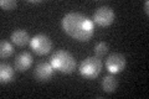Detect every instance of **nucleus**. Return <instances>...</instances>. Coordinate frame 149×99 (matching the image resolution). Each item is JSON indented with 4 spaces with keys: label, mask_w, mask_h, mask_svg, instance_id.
<instances>
[{
    "label": "nucleus",
    "mask_w": 149,
    "mask_h": 99,
    "mask_svg": "<svg viewBox=\"0 0 149 99\" xmlns=\"http://www.w3.org/2000/svg\"><path fill=\"white\" fill-rule=\"evenodd\" d=\"M50 63L52 64L55 69L60 71L61 73L70 74L76 68V60L66 50H57L51 56Z\"/></svg>",
    "instance_id": "f03ea898"
},
{
    "label": "nucleus",
    "mask_w": 149,
    "mask_h": 99,
    "mask_svg": "<svg viewBox=\"0 0 149 99\" xmlns=\"http://www.w3.org/2000/svg\"><path fill=\"white\" fill-rule=\"evenodd\" d=\"M55 68L52 67V64L49 62H41L36 66L34 77L36 81L39 82H49L51 78L54 77Z\"/></svg>",
    "instance_id": "0eeeda50"
},
{
    "label": "nucleus",
    "mask_w": 149,
    "mask_h": 99,
    "mask_svg": "<svg viewBox=\"0 0 149 99\" xmlns=\"http://www.w3.org/2000/svg\"><path fill=\"white\" fill-rule=\"evenodd\" d=\"M11 41H13V44H15L19 47H24L29 44L31 40H30L29 34H27L25 30L17 29L11 34Z\"/></svg>",
    "instance_id": "1a4fd4ad"
},
{
    "label": "nucleus",
    "mask_w": 149,
    "mask_h": 99,
    "mask_svg": "<svg viewBox=\"0 0 149 99\" xmlns=\"http://www.w3.org/2000/svg\"><path fill=\"white\" fill-rule=\"evenodd\" d=\"M62 29L72 39L86 42L95 34V24L88 16L80 12H70L62 19Z\"/></svg>",
    "instance_id": "f257e3e1"
},
{
    "label": "nucleus",
    "mask_w": 149,
    "mask_h": 99,
    "mask_svg": "<svg viewBox=\"0 0 149 99\" xmlns=\"http://www.w3.org/2000/svg\"><path fill=\"white\" fill-rule=\"evenodd\" d=\"M117 87H118V81L113 74H108V76H106L102 79V88H103L104 92L113 93L117 91Z\"/></svg>",
    "instance_id": "9b49d317"
},
{
    "label": "nucleus",
    "mask_w": 149,
    "mask_h": 99,
    "mask_svg": "<svg viewBox=\"0 0 149 99\" xmlns=\"http://www.w3.org/2000/svg\"><path fill=\"white\" fill-rule=\"evenodd\" d=\"M14 78H15V71H14V68L10 64H6V63L0 64V82L3 84L9 83Z\"/></svg>",
    "instance_id": "9d476101"
},
{
    "label": "nucleus",
    "mask_w": 149,
    "mask_h": 99,
    "mask_svg": "<svg viewBox=\"0 0 149 99\" xmlns=\"http://www.w3.org/2000/svg\"><path fill=\"white\" fill-rule=\"evenodd\" d=\"M14 55V47L9 41L3 40L0 44V56L1 58H9Z\"/></svg>",
    "instance_id": "f8f14e48"
},
{
    "label": "nucleus",
    "mask_w": 149,
    "mask_h": 99,
    "mask_svg": "<svg viewBox=\"0 0 149 99\" xmlns=\"http://www.w3.org/2000/svg\"><path fill=\"white\" fill-rule=\"evenodd\" d=\"M30 46L35 53L44 56V55H47L51 51V48H52V41H51V39L47 35L39 34L31 39Z\"/></svg>",
    "instance_id": "20e7f679"
},
{
    "label": "nucleus",
    "mask_w": 149,
    "mask_h": 99,
    "mask_svg": "<svg viewBox=\"0 0 149 99\" xmlns=\"http://www.w3.org/2000/svg\"><path fill=\"white\" fill-rule=\"evenodd\" d=\"M114 17H116V15H114L113 9L109 6H101L97 9L95 15H93V21L98 26L107 27L113 24Z\"/></svg>",
    "instance_id": "39448f33"
},
{
    "label": "nucleus",
    "mask_w": 149,
    "mask_h": 99,
    "mask_svg": "<svg viewBox=\"0 0 149 99\" xmlns=\"http://www.w3.org/2000/svg\"><path fill=\"white\" fill-rule=\"evenodd\" d=\"M16 5H17V3L15 0H1V1H0V6H1V9L5 11L13 10V9L16 8Z\"/></svg>",
    "instance_id": "4468645a"
},
{
    "label": "nucleus",
    "mask_w": 149,
    "mask_h": 99,
    "mask_svg": "<svg viewBox=\"0 0 149 99\" xmlns=\"http://www.w3.org/2000/svg\"><path fill=\"white\" fill-rule=\"evenodd\" d=\"M102 67H103V63H102L101 58L96 57V56H91V57H87L81 62L80 73L81 76L87 79H95L101 73Z\"/></svg>",
    "instance_id": "7ed1b4c3"
},
{
    "label": "nucleus",
    "mask_w": 149,
    "mask_h": 99,
    "mask_svg": "<svg viewBox=\"0 0 149 99\" xmlns=\"http://www.w3.org/2000/svg\"><path fill=\"white\" fill-rule=\"evenodd\" d=\"M34 62L32 55L30 52H21L16 56L15 58V69H17L19 72H26Z\"/></svg>",
    "instance_id": "6e6552de"
},
{
    "label": "nucleus",
    "mask_w": 149,
    "mask_h": 99,
    "mask_svg": "<svg viewBox=\"0 0 149 99\" xmlns=\"http://www.w3.org/2000/svg\"><path fill=\"white\" fill-rule=\"evenodd\" d=\"M144 11H146V14L149 12V1H146V4H144Z\"/></svg>",
    "instance_id": "2eb2a0df"
},
{
    "label": "nucleus",
    "mask_w": 149,
    "mask_h": 99,
    "mask_svg": "<svg viewBox=\"0 0 149 99\" xmlns=\"http://www.w3.org/2000/svg\"><path fill=\"white\" fill-rule=\"evenodd\" d=\"M108 52V45L106 42H98L95 47V53H96V57L102 58L104 55H107Z\"/></svg>",
    "instance_id": "ddd939ff"
},
{
    "label": "nucleus",
    "mask_w": 149,
    "mask_h": 99,
    "mask_svg": "<svg viewBox=\"0 0 149 99\" xmlns=\"http://www.w3.org/2000/svg\"><path fill=\"white\" fill-rule=\"evenodd\" d=\"M125 64H127L125 57L120 53H112L106 60V68L108 69L112 74L120 73L125 68Z\"/></svg>",
    "instance_id": "423d86ee"
}]
</instances>
